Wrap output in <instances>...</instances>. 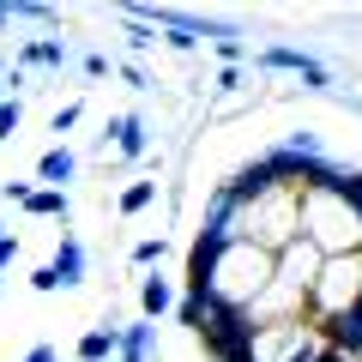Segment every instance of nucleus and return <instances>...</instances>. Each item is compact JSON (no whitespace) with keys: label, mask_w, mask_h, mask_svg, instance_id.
I'll return each mask as SVG.
<instances>
[{"label":"nucleus","mask_w":362,"mask_h":362,"mask_svg":"<svg viewBox=\"0 0 362 362\" xmlns=\"http://www.w3.org/2000/svg\"><path fill=\"white\" fill-rule=\"evenodd\" d=\"M25 362H61V350H54V344H30Z\"/></svg>","instance_id":"27"},{"label":"nucleus","mask_w":362,"mask_h":362,"mask_svg":"<svg viewBox=\"0 0 362 362\" xmlns=\"http://www.w3.org/2000/svg\"><path fill=\"white\" fill-rule=\"evenodd\" d=\"M6 25H13V13H6V6H0V30H6Z\"/></svg>","instance_id":"29"},{"label":"nucleus","mask_w":362,"mask_h":362,"mask_svg":"<svg viewBox=\"0 0 362 362\" xmlns=\"http://www.w3.org/2000/svg\"><path fill=\"white\" fill-rule=\"evenodd\" d=\"M127 42H133V54H145V49H151V25H139V18H127Z\"/></svg>","instance_id":"22"},{"label":"nucleus","mask_w":362,"mask_h":362,"mask_svg":"<svg viewBox=\"0 0 362 362\" xmlns=\"http://www.w3.org/2000/svg\"><path fill=\"white\" fill-rule=\"evenodd\" d=\"M326 356H332V338L320 320H278L247 332L242 362H326Z\"/></svg>","instance_id":"4"},{"label":"nucleus","mask_w":362,"mask_h":362,"mask_svg":"<svg viewBox=\"0 0 362 362\" xmlns=\"http://www.w3.org/2000/svg\"><path fill=\"white\" fill-rule=\"evenodd\" d=\"M6 73H13V66H6V54H0V78H6Z\"/></svg>","instance_id":"30"},{"label":"nucleus","mask_w":362,"mask_h":362,"mask_svg":"<svg viewBox=\"0 0 362 362\" xmlns=\"http://www.w3.org/2000/svg\"><path fill=\"white\" fill-rule=\"evenodd\" d=\"M247 332H254V326H247L242 314H223V308H218L206 326H199V344H206L218 362H242V356H247Z\"/></svg>","instance_id":"7"},{"label":"nucleus","mask_w":362,"mask_h":362,"mask_svg":"<svg viewBox=\"0 0 362 362\" xmlns=\"http://www.w3.org/2000/svg\"><path fill=\"white\" fill-rule=\"evenodd\" d=\"M78 115H85V103H66V109H54V133H66V127H78Z\"/></svg>","instance_id":"23"},{"label":"nucleus","mask_w":362,"mask_h":362,"mask_svg":"<svg viewBox=\"0 0 362 362\" xmlns=\"http://www.w3.org/2000/svg\"><path fill=\"white\" fill-rule=\"evenodd\" d=\"M254 66H266V73H296L308 90H332V73H326V66L314 61L308 49H290V42H272V49H254Z\"/></svg>","instance_id":"5"},{"label":"nucleus","mask_w":362,"mask_h":362,"mask_svg":"<svg viewBox=\"0 0 362 362\" xmlns=\"http://www.w3.org/2000/svg\"><path fill=\"white\" fill-rule=\"evenodd\" d=\"M175 302H181V296H175V284H169L163 272L139 284V314H145V320H163V314H175Z\"/></svg>","instance_id":"13"},{"label":"nucleus","mask_w":362,"mask_h":362,"mask_svg":"<svg viewBox=\"0 0 362 362\" xmlns=\"http://www.w3.org/2000/svg\"><path fill=\"white\" fill-rule=\"evenodd\" d=\"M13 259H18V242H13V235H6V242H0V272L13 266Z\"/></svg>","instance_id":"28"},{"label":"nucleus","mask_w":362,"mask_h":362,"mask_svg":"<svg viewBox=\"0 0 362 362\" xmlns=\"http://www.w3.org/2000/svg\"><path fill=\"white\" fill-rule=\"evenodd\" d=\"M175 314H181V326H194V332H199V326H206V320H211L218 308H211V302L199 296V290H187V296L175 302Z\"/></svg>","instance_id":"17"},{"label":"nucleus","mask_w":362,"mask_h":362,"mask_svg":"<svg viewBox=\"0 0 362 362\" xmlns=\"http://www.w3.org/2000/svg\"><path fill=\"white\" fill-rule=\"evenodd\" d=\"M284 151L308 157V163H314V157H326V151H320V139H314V133H290V139H284Z\"/></svg>","instance_id":"21"},{"label":"nucleus","mask_w":362,"mask_h":362,"mask_svg":"<svg viewBox=\"0 0 362 362\" xmlns=\"http://www.w3.org/2000/svg\"><path fill=\"white\" fill-rule=\"evenodd\" d=\"M247 326H278V320H308V296L290 284H278V278H266V290L254 296V308L242 314Z\"/></svg>","instance_id":"6"},{"label":"nucleus","mask_w":362,"mask_h":362,"mask_svg":"<svg viewBox=\"0 0 362 362\" xmlns=\"http://www.w3.org/2000/svg\"><path fill=\"white\" fill-rule=\"evenodd\" d=\"M18 121H25V103L6 97V103H0V139H18Z\"/></svg>","instance_id":"19"},{"label":"nucleus","mask_w":362,"mask_h":362,"mask_svg":"<svg viewBox=\"0 0 362 362\" xmlns=\"http://www.w3.org/2000/svg\"><path fill=\"white\" fill-rule=\"evenodd\" d=\"M73 356H78V362H115V356H121V326H90V332L78 338Z\"/></svg>","instance_id":"12"},{"label":"nucleus","mask_w":362,"mask_h":362,"mask_svg":"<svg viewBox=\"0 0 362 362\" xmlns=\"http://www.w3.org/2000/svg\"><path fill=\"white\" fill-rule=\"evenodd\" d=\"M49 272H54V284H61V290H73L78 278H85V247H78V235H61V247H54Z\"/></svg>","instance_id":"11"},{"label":"nucleus","mask_w":362,"mask_h":362,"mask_svg":"<svg viewBox=\"0 0 362 362\" xmlns=\"http://www.w3.org/2000/svg\"><path fill=\"white\" fill-rule=\"evenodd\" d=\"M0 199H13V206H25V199H30V181H0Z\"/></svg>","instance_id":"24"},{"label":"nucleus","mask_w":362,"mask_h":362,"mask_svg":"<svg viewBox=\"0 0 362 362\" xmlns=\"http://www.w3.org/2000/svg\"><path fill=\"white\" fill-rule=\"evenodd\" d=\"M151 356H157V326H151V320L121 326V356H115V362H151Z\"/></svg>","instance_id":"14"},{"label":"nucleus","mask_w":362,"mask_h":362,"mask_svg":"<svg viewBox=\"0 0 362 362\" xmlns=\"http://www.w3.org/2000/svg\"><path fill=\"white\" fill-rule=\"evenodd\" d=\"M121 78H127L133 90H145V85H151V78H145V66H139V61H121Z\"/></svg>","instance_id":"25"},{"label":"nucleus","mask_w":362,"mask_h":362,"mask_svg":"<svg viewBox=\"0 0 362 362\" xmlns=\"http://www.w3.org/2000/svg\"><path fill=\"white\" fill-rule=\"evenodd\" d=\"M30 290H42V296H49V290H61V284H54L49 266H37V272H30Z\"/></svg>","instance_id":"26"},{"label":"nucleus","mask_w":362,"mask_h":362,"mask_svg":"<svg viewBox=\"0 0 362 362\" xmlns=\"http://www.w3.org/2000/svg\"><path fill=\"white\" fill-rule=\"evenodd\" d=\"M133 266H163V235H145V242H133Z\"/></svg>","instance_id":"20"},{"label":"nucleus","mask_w":362,"mask_h":362,"mask_svg":"<svg viewBox=\"0 0 362 362\" xmlns=\"http://www.w3.org/2000/svg\"><path fill=\"white\" fill-rule=\"evenodd\" d=\"M151 199H157V181H127V187H121V199H115V206H121V211H127V218H133V211H145V206H151Z\"/></svg>","instance_id":"18"},{"label":"nucleus","mask_w":362,"mask_h":362,"mask_svg":"<svg viewBox=\"0 0 362 362\" xmlns=\"http://www.w3.org/2000/svg\"><path fill=\"white\" fill-rule=\"evenodd\" d=\"M103 145H115L121 163H139L145 145H151V127H145V115H133V109H127V115H115V121L103 127Z\"/></svg>","instance_id":"9"},{"label":"nucleus","mask_w":362,"mask_h":362,"mask_svg":"<svg viewBox=\"0 0 362 362\" xmlns=\"http://www.w3.org/2000/svg\"><path fill=\"white\" fill-rule=\"evenodd\" d=\"M25 211H30V218H54V223H66V218H73V199H66V187H30Z\"/></svg>","instance_id":"16"},{"label":"nucleus","mask_w":362,"mask_h":362,"mask_svg":"<svg viewBox=\"0 0 362 362\" xmlns=\"http://www.w3.org/2000/svg\"><path fill=\"white\" fill-rule=\"evenodd\" d=\"M6 235H13V230H6V223H0V242H6Z\"/></svg>","instance_id":"31"},{"label":"nucleus","mask_w":362,"mask_h":362,"mask_svg":"<svg viewBox=\"0 0 362 362\" xmlns=\"http://www.w3.org/2000/svg\"><path fill=\"white\" fill-rule=\"evenodd\" d=\"M73 169H78V157L66 151V145H49V151L37 157V181H42V187H66Z\"/></svg>","instance_id":"15"},{"label":"nucleus","mask_w":362,"mask_h":362,"mask_svg":"<svg viewBox=\"0 0 362 362\" xmlns=\"http://www.w3.org/2000/svg\"><path fill=\"white\" fill-rule=\"evenodd\" d=\"M73 61V49H66V37H37V42H25V49H18V73H25V66H66Z\"/></svg>","instance_id":"10"},{"label":"nucleus","mask_w":362,"mask_h":362,"mask_svg":"<svg viewBox=\"0 0 362 362\" xmlns=\"http://www.w3.org/2000/svg\"><path fill=\"white\" fill-rule=\"evenodd\" d=\"M272 278V254L254 242H223V247H187V290L223 314H247L254 296Z\"/></svg>","instance_id":"2"},{"label":"nucleus","mask_w":362,"mask_h":362,"mask_svg":"<svg viewBox=\"0 0 362 362\" xmlns=\"http://www.w3.org/2000/svg\"><path fill=\"white\" fill-rule=\"evenodd\" d=\"M308 320L338 326V320H362V254H332L320 259L308 284Z\"/></svg>","instance_id":"3"},{"label":"nucleus","mask_w":362,"mask_h":362,"mask_svg":"<svg viewBox=\"0 0 362 362\" xmlns=\"http://www.w3.org/2000/svg\"><path fill=\"white\" fill-rule=\"evenodd\" d=\"M302 242L320 259L332 254H362V169H344L326 157L308 181H302Z\"/></svg>","instance_id":"1"},{"label":"nucleus","mask_w":362,"mask_h":362,"mask_svg":"<svg viewBox=\"0 0 362 362\" xmlns=\"http://www.w3.org/2000/svg\"><path fill=\"white\" fill-rule=\"evenodd\" d=\"M314 272H320V254H314L302 235H296L290 247H278V254H272V278H278V284H290V290H302V296H308Z\"/></svg>","instance_id":"8"}]
</instances>
